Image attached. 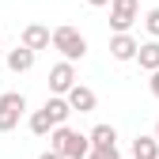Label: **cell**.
<instances>
[{"instance_id":"cell-14","label":"cell","mask_w":159,"mask_h":159,"mask_svg":"<svg viewBox=\"0 0 159 159\" xmlns=\"http://www.w3.org/2000/svg\"><path fill=\"white\" fill-rule=\"evenodd\" d=\"M27 125H30V133H34V136H49V133L57 129V125H53V117H49L46 110H34Z\"/></svg>"},{"instance_id":"cell-2","label":"cell","mask_w":159,"mask_h":159,"mask_svg":"<svg viewBox=\"0 0 159 159\" xmlns=\"http://www.w3.org/2000/svg\"><path fill=\"white\" fill-rule=\"evenodd\" d=\"M53 49L61 53L65 61L76 65V61H84V57H87V38L80 34L76 27H57V30H53Z\"/></svg>"},{"instance_id":"cell-3","label":"cell","mask_w":159,"mask_h":159,"mask_svg":"<svg viewBox=\"0 0 159 159\" xmlns=\"http://www.w3.org/2000/svg\"><path fill=\"white\" fill-rule=\"evenodd\" d=\"M140 19V0H114L110 4V30L114 34H129Z\"/></svg>"},{"instance_id":"cell-12","label":"cell","mask_w":159,"mask_h":159,"mask_svg":"<svg viewBox=\"0 0 159 159\" xmlns=\"http://www.w3.org/2000/svg\"><path fill=\"white\" fill-rule=\"evenodd\" d=\"M49 117H53V125H65L68 121V114H72V106H68V98H61V95H53V98H46V106H42Z\"/></svg>"},{"instance_id":"cell-4","label":"cell","mask_w":159,"mask_h":159,"mask_svg":"<svg viewBox=\"0 0 159 159\" xmlns=\"http://www.w3.org/2000/svg\"><path fill=\"white\" fill-rule=\"evenodd\" d=\"M23 114H27V98L19 91H4L0 95V133H11Z\"/></svg>"},{"instance_id":"cell-1","label":"cell","mask_w":159,"mask_h":159,"mask_svg":"<svg viewBox=\"0 0 159 159\" xmlns=\"http://www.w3.org/2000/svg\"><path fill=\"white\" fill-rule=\"evenodd\" d=\"M49 152H61L65 159H87L95 148H91V136L87 133H76L68 125H57L49 133Z\"/></svg>"},{"instance_id":"cell-5","label":"cell","mask_w":159,"mask_h":159,"mask_svg":"<svg viewBox=\"0 0 159 159\" xmlns=\"http://www.w3.org/2000/svg\"><path fill=\"white\" fill-rule=\"evenodd\" d=\"M72 87H76V68H72V61H57L49 68V91L65 98Z\"/></svg>"},{"instance_id":"cell-6","label":"cell","mask_w":159,"mask_h":159,"mask_svg":"<svg viewBox=\"0 0 159 159\" xmlns=\"http://www.w3.org/2000/svg\"><path fill=\"white\" fill-rule=\"evenodd\" d=\"M19 46H27L30 53L49 49V46H53V30L42 27V23H30V27H23V42H19Z\"/></svg>"},{"instance_id":"cell-18","label":"cell","mask_w":159,"mask_h":159,"mask_svg":"<svg viewBox=\"0 0 159 159\" xmlns=\"http://www.w3.org/2000/svg\"><path fill=\"white\" fill-rule=\"evenodd\" d=\"M87 4H91V8H110L114 0H87Z\"/></svg>"},{"instance_id":"cell-10","label":"cell","mask_w":159,"mask_h":159,"mask_svg":"<svg viewBox=\"0 0 159 159\" xmlns=\"http://www.w3.org/2000/svg\"><path fill=\"white\" fill-rule=\"evenodd\" d=\"M136 65H140L144 72H159V42H155V38L140 42V53H136Z\"/></svg>"},{"instance_id":"cell-8","label":"cell","mask_w":159,"mask_h":159,"mask_svg":"<svg viewBox=\"0 0 159 159\" xmlns=\"http://www.w3.org/2000/svg\"><path fill=\"white\" fill-rule=\"evenodd\" d=\"M65 98H68L72 114H76V110H80V114H91V110H95V102H98V98H95V91H91V87H84V84H76Z\"/></svg>"},{"instance_id":"cell-20","label":"cell","mask_w":159,"mask_h":159,"mask_svg":"<svg viewBox=\"0 0 159 159\" xmlns=\"http://www.w3.org/2000/svg\"><path fill=\"white\" fill-rule=\"evenodd\" d=\"M155 140H159V117H155Z\"/></svg>"},{"instance_id":"cell-21","label":"cell","mask_w":159,"mask_h":159,"mask_svg":"<svg viewBox=\"0 0 159 159\" xmlns=\"http://www.w3.org/2000/svg\"><path fill=\"white\" fill-rule=\"evenodd\" d=\"M0 42H4V34H0Z\"/></svg>"},{"instance_id":"cell-17","label":"cell","mask_w":159,"mask_h":159,"mask_svg":"<svg viewBox=\"0 0 159 159\" xmlns=\"http://www.w3.org/2000/svg\"><path fill=\"white\" fill-rule=\"evenodd\" d=\"M148 87H152V95L159 98V72H152V80H148Z\"/></svg>"},{"instance_id":"cell-16","label":"cell","mask_w":159,"mask_h":159,"mask_svg":"<svg viewBox=\"0 0 159 159\" xmlns=\"http://www.w3.org/2000/svg\"><path fill=\"white\" fill-rule=\"evenodd\" d=\"M87 159H121V155H117V148H110V152H91Z\"/></svg>"},{"instance_id":"cell-9","label":"cell","mask_w":159,"mask_h":159,"mask_svg":"<svg viewBox=\"0 0 159 159\" xmlns=\"http://www.w3.org/2000/svg\"><path fill=\"white\" fill-rule=\"evenodd\" d=\"M87 136H91V148H95V152H110V148H117V129L106 125V121H102V125H95Z\"/></svg>"},{"instance_id":"cell-13","label":"cell","mask_w":159,"mask_h":159,"mask_svg":"<svg viewBox=\"0 0 159 159\" xmlns=\"http://www.w3.org/2000/svg\"><path fill=\"white\" fill-rule=\"evenodd\" d=\"M133 159H159V140L140 133V136L133 140Z\"/></svg>"},{"instance_id":"cell-15","label":"cell","mask_w":159,"mask_h":159,"mask_svg":"<svg viewBox=\"0 0 159 159\" xmlns=\"http://www.w3.org/2000/svg\"><path fill=\"white\" fill-rule=\"evenodd\" d=\"M144 30L159 42V8H148V11H144Z\"/></svg>"},{"instance_id":"cell-11","label":"cell","mask_w":159,"mask_h":159,"mask_svg":"<svg viewBox=\"0 0 159 159\" xmlns=\"http://www.w3.org/2000/svg\"><path fill=\"white\" fill-rule=\"evenodd\" d=\"M8 68L19 76V72H30L34 68V53L27 49V46H15V49H8Z\"/></svg>"},{"instance_id":"cell-19","label":"cell","mask_w":159,"mask_h":159,"mask_svg":"<svg viewBox=\"0 0 159 159\" xmlns=\"http://www.w3.org/2000/svg\"><path fill=\"white\" fill-rule=\"evenodd\" d=\"M38 159H65V155H61V152H42Z\"/></svg>"},{"instance_id":"cell-7","label":"cell","mask_w":159,"mask_h":159,"mask_svg":"<svg viewBox=\"0 0 159 159\" xmlns=\"http://www.w3.org/2000/svg\"><path fill=\"white\" fill-rule=\"evenodd\" d=\"M140 53V42L133 34H110V57L114 61H136Z\"/></svg>"}]
</instances>
